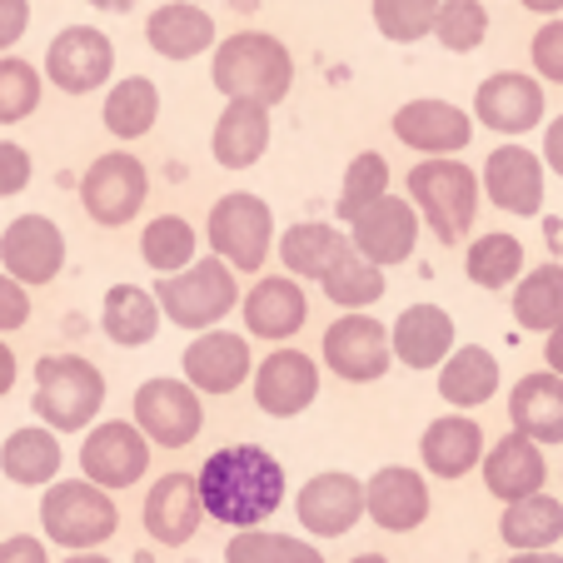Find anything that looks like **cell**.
Returning <instances> with one entry per match:
<instances>
[{"label":"cell","mask_w":563,"mask_h":563,"mask_svg":"<svg viewBox=\"0 0 563 563\" xmlns=\"http://www.w3.org/2000/svg\"><path fill=\"white\" fill-rule=\"evenodd\" d=\"M200 509L230 529H260L285 504V468L260 444H230L195 474Z\"/></svg>","instance_id":"cell-1"},{"label":"cell","mask_w":563,"mask_h":563,"mask_svg":"<svg viewBox=\"0 0 563 563\" xmlns=\"http://www.w3.org/2000/svg\"><path fill=\"white\" fill-rule=\"evenodd\" d=\"M210 80L220 96L250 100V106H279L295 86V60H289L285 41L265 31H240L230 41H220L210 65Z\"/></svg>","instance_id":"cell-2"},{"label":"cell","mask_w":563,"mask_h":563,"mask_svg":"<svg viewBox=\"0 0 563 563\" xmlns=\"http://www.w3.org/2000/svg\"><path fill=\"white\" fill-rule=\"evenodd\" d=\"M409 205L444 245H454V240H464L474 230L478 175L464 159H424V165L409 170Z\"/></svg>","instance_id":"cell-3"},{"label":"cell","mask_w":563,"mask_h":563,"mask_svg":"<svg viewBox=\"0 0 563 563\" xmlns=\"http://www.w3.org/2000/svg\"><path fill=\"white\" fill-rule=\"evenodd\" d=\"M35 415L51 429H86L106 405V374L80 354H51L35 364Z\"/></svg>","instance_id":"cell-4"},{"label":"cell","mask_w":563,"mask_h":563,"mask_svg":"<svg viewBox=\"0 0 563 563\" xmlns=\"http://www.w3.org/2000/svg\"><path fill=\"white\" fill-rule=\"evenodd\" d=\"M41 523L45 539L60 543V549L90 553L120 529V509L106 489L86 484V478H65V484H51L41 499Z\"/></svg>","instance_id":"cell-5"},{"label":"cell","mask_w":563,"mask_h":563,"mask_svg":"<svg viewBox=\"0 0 563 563\" xmlns=\"http://www.w3.org/2000/svg\"><path fill=\"white\" fill-rule=\"evenodd\" d=\"M155 305L180 330H210L214 319H224L240 305V279H234V269L224 260H195L190 269L159 279Z\"/></svg>","instance_id":"cell-6"},{"label":"cell","mask_w":563,"mask_h":563,"mask_svg":"<svg viewBox=\"0 0 563 563\" xmlns=\"http://www.w3.org/2000/svg\"><path fill=\"white\" fill-rule=\"evenodd\" d=\"M205 234H210L214 260H224L230 269H250V275H255V269L269 260V250H275V214H269V205L260 200V195L234 190V195H220V200H214Z\"/></svg>","instance_id":"cell-7"},{"label":"cell","mask_w":563,"mask_h":563,"mask_svg":"<svg viewBox=\"0 0 563 563\" xmlns=\"http://www.w3.org/2000/svg\"><path fill=\"white\" fill-rule=\"evenodd\" d=\"M205 405L185 379H145L135 389V429L159 449H185L200 439Z\"/></svg>","instance_id":"cell-8"},{"label":"cell","mask_w":563,"mask_h":563,"mask_svg":"<svg viewBox=\"0 0 563 563\" xmlns=\"http://www.w3.org/2000/svg\"><path fill=\"white\" fill-rule=\"evenodd\" d=\"M150 468V439L140 434L125 419H110V424H96L80 444V474L96 489H130L140 484Z\"/></svg>","instance_id":"cell-9"},{"label":"cell","mask_w":563,"mask_h":563,"mask_svg":"<svg viewBox=\"0 0 563 563\" xmlns=\"http://www.w3.org/2000/svg\"><path fill=\"white\" fill-rule=\"evenodd\" d=\"M110 70H115V45L96 25H65L51 41V51H45V75H51V86L65 90V96L100 90L110 80Z\"/></svg>","instance_id":"cell-10"},{"label":"cell","mask_w":563,"mask_h":563,"mask_svg":"<svg viewBox=\"0 0 563 563\" xmlns=\"http://www.w3.org/2000/svg\"><path fill=\"white\" fill-rule=\"evenodd\" d=\"M145 190H150L145 165H140L135 155H125V150H115V155H100L96 165L86 170V180H80L86 214L96 224H106V230L135 220L140 205H145Z\"/></svg>","instance_id":"cell-11"},{"label":"cell","mask_w":563,"mask_h":563,"mask_svg":"<svg viewBox=\"0 0 563 563\" xmlns=\"http://www.w3.org/2000/svg\"><path fill=\"white\" fill-rule=\"evenodd\" d=\"M324 364L350 384H374L389 374L394 350H389V330L369 314H344L324 330Z\"/></svg>","instance_id":"cell-12"},{"label":"cell","mask_w":563,"mask_h":563,"mask_svg":"<svg viewBox=\"0 0 563 563\" xmlns=\"http://www.w3.org/2000/svg\"><path fill=\"white\" fill-rule=\"evenodd\" d=\"M350 224H354L350 250L360 260H369L374 269L405 265V260L415 255V245H419V214H415V205L394 200V195L374 200L369 210H364L360 220H350Z\"/></svg>","instance_id":"cell-13"},{"label":"cell","mask_w":563,"mask_h":563,"mask_svg":"<svg viewBox=\"0 0 563 563\" xmlns=\"http://www.w3.org/2000/svg\"><path fill=\"white\" fill-rule=\"evenodd\" d=\"M0 260L15 285H51L65 265V234L45 214H21L0 234Z\"/></svg>","instance_id":"cell-14"},{"label":"cell","mask_w":563,"mask_h":563,"mask_svg":"<svg viewBox=\"0 0 563 563\" xmlns=\"http://www.w3.org/2000/svg\"><path fill=\"white\" fill-rule=\"evenodd\" d=\"M295 514L314 539H344L354 523L364 519V484L344 468H330V474H314L299 489Z\"/></svg>","instance_id":"cell-15"},{"label":"cell","mask_w":563,"mask_h":563,"mask_svg":"<svg viewBox=\"0 0 563 563\" xmlns=\"http://www.w3.org/2000/svg\"><path fill=\"white\" fill-rule=\"evenodd\" d=\"M474 115L489 130H499V135H529L543 120V86L523 70H499L478 86Z\"/></svg>","instance_id":"cell-16"},{"label":"cell","mask_w":563,"mask_h":563,"mask_svg":"<svg viewBox=\"0 0 563 563\" xmlns=\"http://www.w3.org/2000/svg\"><path fill=\"white\" fill-rule=\"evenodd\" d=\"M394 140L419 155H454L474 140V120L449 100H409L394 110Z\"/></svg>","instance_id":"cell-17"},{"label":"cell","mask_w":563,"mask_h":563,"mask_svg":"<svg viewBox=\"0 0 563 563\" xmlns=\"http://www.w3.org/2000/svg\"><path fill=\"white\" fill-rule=\"evenodd\" d=\"M250 360H255V354H250L245 334H230V330H205L200 340L180 354L185 384H190L195 394H234L245 384Z\"/></svg>","instance_id":"cell-18"},{"label":"cell","mask_w":563,"mask_h":563,"mask_svg":"<svg viewBox=\"0 0 563 563\" xmlns=\"http://www.w3.org/2000/svg\"><path fill=\"white\" fill-rule=\"evenodd\" d=\"M319 364L305 350H275L255 374V399L269 419H295L314 405Z\"/></svg>","instance_id":"cell-19"},{"label":"cell","mask_w":563,"mask_h":563,"mask_svg":"<svg viewBox=\"0 0 563 563\" xmlns=\"http://www.w3.org/2000/svg\"><path fill=\"white\" fill-rule=\"evenodd\" d=\"M364 514L389 533H415L429 519V484L405 464H384L364 484Z\"/></svg>","instance_id":"cell-20"},{"label":"cell","mask_w":563,"mask_h":563,"mask_svg":"<svg viewBox=\"0 0 563 563\" xmlns=\"http://www.w3.org/2000/svg\"><path fill=\"white\" fill-rule=\"evenodd\" d=\"M484 195L504 214H539L543 210V159L523 145H499L484 159Z\"/></svg>","instance_id":"cell-21"},{"label":"cell","mask_w":563,"mask_h":563,"mask_svg":"<svg viewBox=\"0 0 563 563\" xmlns=\"http://www.w3.org/2000/svg\"><path fill=\"white\" fill-rule=\"evenodd\" d=\"M205 509H200V489H195V474H165L155 478V489L145 494V533L165 549H180L195 539Z\"/></svg>","instance_id":"cell-22"},{"label":"cell","mask_w":563,"mask_h":563,"mask_svg":"<svg viewBox=\"0 0 563 563\" xmlns=\"http://www.w3.org/2000/svg\"><path fill=\"white\" fill-rule=\"evenodd\" d=\"M543 478H549V464H543V449L523 434H509L484 454V489L504 504H519L529 494H543Z\"/></svg>","instance_id":"cell-23"},{"label":"cell","mask_w":563,"mask_h":563,"mask_svg":"<svg viewBox=\"0 0 563 563\" xmlns=\"http://www.w3.org/2000/svg\"><path fill=\"white\" fill-rule=\"evenodd\" d=\"M509 424L514 434L533 444H563V379L549 369L523 374L509 394Z\"/></svg>","instance_id":"cell-24"},{"label":"cell","mask_w":563,"mask_h":563,"mask_svg":"<svg viewBox=\"0 0 563 563\" xmlns=\"http://www.w3.org/2000/svg\"><path fill=\"white\" fill-rule=\"evenodd\" d=\"M389 350L409 364V369H439L454 354V319L439 305H409L394 319Z\"/></svg>","instance_id":"cell-25"},{"label":"cell","mask_w":563,"mask_h":563,"mask_svg":"<svg viewBox=\"0 0 563 563\" xmlns=\"http://www.w3.org/2000/svg\"><path fill=\"white\" fill-rule=\"evenodd\" d=\"M305 319H309L305 289L285 275L260 279L245 295V330L255 334V340H289V334L305 330Z\"/></svg>","instance_id":"cell-26"},{"label":"cell","mask_w":563,"mask_h":563,"mask_svg":"<svg viewBox=\"0 0 563 563\" xmlns=\"http://www.w3.org/2000/svg\"><path fill=\"white\" fill-rule=\"evenodd\" d=\"M145 41L165 60H195V55H205V45H214V21L210 11L190 5V0H170V5L150 11Z\"/></svg>","instance_id":"cell-27"},{"label":"cell","mask_w":563,"mask_h":563,"mask_svg":"<svg viewBox=\"0 0 563 563\" xmlns=\"http://www.w3.org/2000/svg\"><path fill=\"white\" fill-rule=\"evenodd\" d=\"M419 454H424V468L434 478H464L484 459V429L468 415H444L424 429Z\"/></svg>","instance_id":"cell-28"},{"label":"cell","mask_w":563,"mask_h":563,"mask_svg":"<svg viewBox=\"0 0 563 563\" xmlns=\"http://www.w3.org/2000/svg\"><path fill=\"white\" fill-rule=\"evenodd\" d=\"M210 145L224 170H250V165H260V155L269 150V110L250 106V100H230L224 115L214 120Z\"/></svg>","instance_id":"cell-29"},{"label":"cell","mask_w":563,"mask_h":563,"mask_svg":"<svg viewBox=\"0 0 563 563\" xmlns=\"http://www.w3.org/2000/svg\"><path fill=\"white\" fill-rule=\"evenodd\" d=\"M499 539L514 553H553V543L563 539V504L549 494H529L519 504H504Z\"/></svg>","instance_id":"cell-30"},{"label":"cell","mask_w":563,"mask_h":563,"mask_svg":"<svg viewBox=\"0 0 563 563\" xmlns=\"http://www.w3.org/2000/svg\"><path fill=\"white\" fill-rule=\"evenodd\" d=\"M439 394L459 409L489 405L494 394H499V360H494L489 350H478V344L454 350L444 364H439Z\"/></svg>","instance_id":"cell-31"},{"label":"cell","mask_w":563,"mask_h":563,"mask_svg":"<svg viewBox=\"0 0 563 563\" xmlns=\"http://www.w3.org/2000/svg\"><path fill=\"white\" fill-rule=\"evenodd\" d=\"M60 439L51 429H15L5 444H0V474L21 484V489H41L60 474Z\"/></svg>","instance_id":"cell-32"},{"label":"cell","mask_w":563,"mask_h":563,"mask_svg":"<svg viewBox=\"0 0 563 563\" xmlns=\"http://www.w3.org/2000/svg\"><path fill=\"white\" fill-rule=\"evenodd\" d=\"M100 319H106V334L120 350H140V344H150L159 330V305H155V295H145L140 285H115V289H106Z\"/></svg>","instance_id":"cell-33"},{"label":"cell","mask_w":563,"mask_h":563,"mask_svg":"<svg viewBox=\"0 0 563 563\" xmlns=\"http://www.w3.org/2000/svg\"><path fill=\"white\" fill-rule=\"evenodd\" d=\"M350 250V234H340L334 224H289L285 240H279V260H285L289 275H305V279H319L334 260Z\"/></svg>","instance_id":"cell-34"},{"label":"cell","mask_w":563,"mask_h":563,"mask_svg":"<svg viewBox=\"0 0 563 563\" xmlns=\"http://www.w3.org/2000/svg\"><path fill=\"white\" fill-rule=\"evenodd\" d=\"M514 319L523 330H559L563 324V265H539L514 285Z\"/></svg>","instance_id":"cell-35"},{"label":"cell","mask_w":563,"mask_h":563,"mask_svg":"<svg viewBox=\"0 0 563 563\" xmlns=\"http://www.w3.org/2000/svg\"><path fill=\"white\" fill-rule=\"evenodd\" d=\"M159 120V90L145 75H130L106 96V130L115 140H140Z\"/></svg>","instance_id":"cell-36"},{"label":"cell","mask_w":563,"mask_h":563,"mask_svg":"<svg viewBox=\"0 0 563 563\" xmlns=\"http://www.w3.org/2000/svg\"><path fill=\"white\" fill-rule=\"evenodd\" d=\"M195 224L180 220V214H159V220L145 224V234H140V255H145V265L155 269V275H180V269L195 265Z\"/></svg>","instance_id":"cell-37"},{"label":"cell","mask_w":563,"mask_h":563,"mask_svg":"<svg viewBox=\"0 0 563 563\" xmlns=\"http://www.w3.org/2000/svg\"><path fill=\"white\" fill-rule=\"evenodd\" d=\"M464 275L474 279L478 289H504L523 275V245L514 234L494 230V234H478L474 245L464 255Z\"/></svg>","instance_id":"cell-38"},{"label":"cell","mask_w":563,"mask_h":563,"mask_svg":"<svg viewBox=\"0 0 563 563\" xmlns=\"http://www.w3.org/2000/svg\"><path fill=\"white\" fill-rule=\"evenodd\" d=\"M319 289H324V299H334L340 309H369L384 299V269H374L369 260L344 250V255L319 275Z\"/></svg>","instance_id":"cell-39"},{"label":"cell","mask_w":563,"mask_h":563,"mask_svg":"<svg viewBox=\"0 0 563 563\" xmlns=\"http://www.w3.org/2000/svg\"><path fill=\"white\" fill-rule=\"evenodd\" d=\"M384 195H389V159H384L379 150H364V155L350 159V170H344L334 210H340V220H360V214L369 210L374 200H384Z\"/></svg>","instance_id":"cell-40"},{"label":"cell","mask_w":563,"mask_h":563,"mask_svg":"<svg viewBox=\"0 0 563 563\" xmlns=\"http://www.w3.org/2000/svg\"><path fill=\"white\" fill-rule=\"evenodd\" d=\"M489 35V11L484 0H439V15H434V41L454 55H468L484 45Z\"/></svg>","instance_id":"cell-41"},{"label":"cell","mask_w":563,"mask_h":563,"mask_svg":"<svg viewBox=\"0 0 563 563\" xmlns=\"http://www.w3.org/2000/svg\"><path fill=\"white\" fill-rule=\"evenodd\" d=\"M434 15H439V0H374L379 35H389L399 45H415L424 35H434Z\"/></svg>","instance_id":"cell-42"},{"label":"cell","mask_w":563,"mask_h":563,"mask_svg":"<svg viewBox=\"0 0 563 563\" xmlns=\"http://www.w3.org/2000/svg\"><path fill=\"white\" fill-rule=\"evenodd\" d=\"M35 106H41L35 65L15 60V55H0V125H15V120L35 115Z\"/></svg>","instance_id":"cell-43"},{"label":"cell","mask_w":563,"mask_h":563,"mask_svg":"<svg viewBox=\"0 0 563 563\" xmlns=\"http://www.w3.org/2000/svg\"><path fill=\"white\" fill-rule=\"evenodd\" d=\"M285 549L289 539L279 533H265V529H240L224 549V563H285Z\"/></svg>","instance_id":"cell-44"},{"label":"cell","mask_w":563,"mask_h":563,"mask_svg":"<svg viewBox=\"0 0 563 563\" xmlns=\"http://www.w3.org/2000/svg\"><path fill=\"white\" fill-rule=\"evenodd\" d=\"M529 55H533V70H539L543 80L563 86V21H543L539 35H533V45H529Z\"/></svg>","instance_id":"cell-45"},{"label":"cell","mask_w":563,"mask_h":563,"mask_svg":"<svg viewBox=\"0 0 563 563\" xmlns=\"http://www.w3.org/2000/svg\"><path fill=\"white\" fill-rule=\"evenodd\" d=\"M31 185V155L11 140H0V200H11Z\"/></svg>","instance_id":"cell-46"},{"label":"cell","mask_w":563,"mask_h":563,"mask_svg":"<svg viewBox=\"0 0 563 563\" xmlns=\"http://www.w3.org/2000/svg\"><path fill=\"white\" fill-rule=\"evenodd\" d=\"M31 319V295L25 285H15L11 275H0V330H21Z\"/></svg>","instance_id":"cell-47"},{"label":"cell","mask_w":563,"mask_h":563,"mask_svg":"<svg viewBox=\"0 0 563 563\" xmlns=\"http://www.w3.org/2000/svg\"><path fill=\"white\" fill-rule=\"evenodd\" d=\"M31 25V0H0V51H11Z\"/></svg>","instance_id":"cell-48"},{"label":"cell","mask_w":563,"mask_h":563,"mask_svg":"<svg viewBox=\"0 0 563 563\" xmlns=\"http://www.w3.org/2000/svg\"><path fill=\"white\" fill-rule=\"evenodd\" d=\"M0 563H51L45 559V543L31 533H15V539L0 543Z\"/></svg>","instance_id":"cell-49"},{"label":"cell","mask_w":563,"mask_h":563,"mask_svg":"<svg viewBox=\"0 0 563 563\" xmlns=\"http://www.w3.org/2000/svg\"><path fill=\"white\" fill-rule=\"evenodd\" d=\"M543 159H549V170L563 180V115L549 120V130H543Z\"/></svg>","instance_id":"cell-50"},{"label":"cell","mask_w":563,"mask_h":563,"mask_svg":"<svg viewBox=\"0 0 563 563\" xmlns=\"http://www.w3.org/2000/svg\"><path fill=\"white\" fill-rule=\"evenodd\" d=\"M543 360H549V374H559L563 379V324L559 330H549V340H543Z\"/></svg>","instance_id":"cell-51"},{"label":"cell","mask_w":563,"mask_h":563,"mask_svg":"<svg viewBox=\"0 0 563 563\" xmlns=\"http://www.w3.org/2000/svg\"><path fill=\"white\" fill-rule=\"evenodd\" d=\"M11 384H15V354L11 344H0V399L11 394Z\"/></svg>","instance_id":"cell-52"},{"label":"cell","mask_w":563,"mask_h":563,"mask_svg":"<svg viewBox=\"0 0 563 563\" xmlns=\"http://www.w3.org/2000/svg\"><path fill=\"white\" fill-rule=\"evenodd\" d=\"M285 563H324V559H319V549H309V543L289 539V549H285Z\"/></svg>","instance_id":"cell-53"},{"label":"cell","mask_w":563,"mask_h":563,"mask_svg":"<svg viewBox=\"0 0 563 563\" xmlns=\"http://www.w3.org/2000/svg\"><path fill=\"white\" fill-rule=\"evenodd\" d=\"M523 11H533V15H559L563 11V0H519Z\"/></svg>","instance_id":"cell-54"},{"label":"cell","mask_w":563,"mask_h":563,"mask_svg":"<svg viewBox=\"0 0 563 563\" xmlns=\"http://www.w3.org/2000/svg\"><path fill=\"white\" fill-rule=\"evenodd\" d=\"M509 563H563L559 553H514Z\"/></svg>","instance_id":"cell-55"},{"label":"cell","mask_w":563,"mask_h":563,"mask_svg":"<svg viewBox=\"0 0 563 563\" xmlns=\"http://www.w3.org/2000/svg\"><path fill=\"white\" fill-rule=\"evenodd\" d=\"M90 5H96V11H115V15H125L130 5H135V0H90Z\"/></svg>","instance_id":"cell-56"},{"label":"cell","mask_w":563,"mask_h":563,"mask_svg":"<svg viewBox=\"0 0 563 563\" xmlns=\"http://www.w3.org/2000/svg\"><path fill=\"white\" fill-rule=\"evenodd\" d=\"M350 563H389V559H384V553H354Z\"/></svg>","instance_id":"cell-57"},{"label":"cell","mask_w":563,"mask_h":563,"mask_svg":"<svg viewBox=\"0 0 563 563\" xmlns=\"http://www.w3.org/2000/svg\"><path fill=\"white\" fill-rule=\"evenodd\" d=\"M65 563H110V559H100V553H75V559H65Z\"/></svg>","instance_id":"cell-58"}]
</instances>
